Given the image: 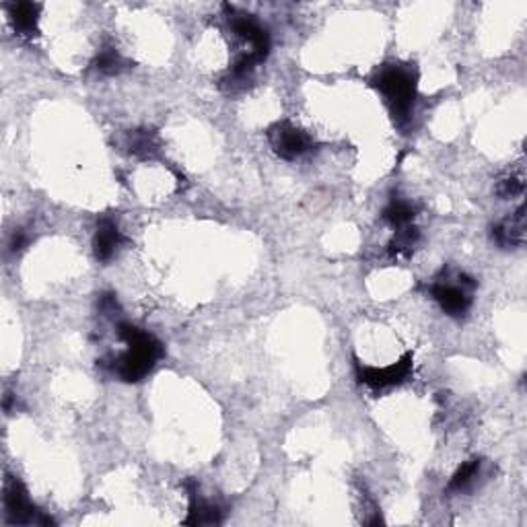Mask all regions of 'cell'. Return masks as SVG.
<instances>
[{
  "label": "cell",
  "instance_id": "1",
  "mask_svg": "<svg viewBox=\"0 0 527 527\" xmlns=\"http://www.w3.org/2000/svg\"><path fill=\"white\" fill-rule=\"evenodd\" d=\"M118 336L126 342L128 348L114 359H101L99 365L109 369L118 379L126 381V384L142 381L153 371L157 361L163 357V345L153 334L132 324H124V321L118 324Z\"/></svg>",
  "mask_w": 527,
  "mask_h": 527
},
{
  "label": "cell",
  "instance_id": "2",
  "mask_svg": "<svg viewBox=\"0 0 527 527\" xmlns=\"http://www.w3.org/2000/svg\"><path fill=\"white\" fill-rule=\"evenodd\" d=\"M418 75L410 64H387L373 77V87L384 95L398 126L410 122L417 101Z\"/></svg>",
  "mask_w": 527,
  "mask_h": 527
},
{
  "label": "cell",
  "instance_id": "3",
  "mask_svg": "<svg viewBox=\"0 0 527 527\" xmlns=\"http://www.w3.org/2000/svg\"><path fill=\"white\" fill-rule=\"evenodd\" d=\"M474 288H476V280L472 276H467L466 272L443 270L431 285V295L447 315L464 318L472 307Z\"/></svg>",
  "mask_w": 527,
  "mask_h": 527
},
{
  "label": "cell",
  "instance_id": "4",
  "mask_svg": "<svg viewBox=\"0 0 527 527\" xmlns=\"http://www.w3.org/2000/svg\"><path fill=\"white\" fill-rule=\"evenodd\" d=\"M4 511L6 522L9 523H36V525H50L54 523L48 515L37 511L33 507L28 489L15 476H6L4 480Z\"/></svg>",
  "mask_w": 527,
  "mask_h": 527
},
{
  "label": "cell",
  "instance_id": "5",
  "mask_svg": "<svg viewBox=\"0 0 527 527\" xmlns=\"http://www.w3.org/2000/svg\"><path fill=\"white\" fill-rule=\"evenodd\" d=\"M270 147L280 159L295 161L299 157L307 155L309 150H313L315 142L313 138L307 134L305 130L296 128L291 122H276L266 132Z\"/></svg>",
  "mask_w": 527,
  "mask_h": 527
},
{
  "label": "cell",
  "instance_id": "6",
  "mask_svg": "<svg viewBox=\"0 0 527 527\" xmlns=\"http://www.w3.org/2000/svg\"><path fill=\"white\" fill-rule=\"evenodd\" d=\"M229 28L233 29L237 37H241L243 42L249 44L247 54L254 56L258 62H264L270 54V36L264 25L249 12H239L233 6L225 4Z\"/></svg>",
  "mask_w": 527,
  "mask_h": 527
},
{
  "label": "cell",
  "instance_id": "7",
  "mask_svg": "<svg viewBox=\"0 0 527 527\" xmlns=\"http://www.w3.org/2000/svg\"><path fill=\"white\" fill-rule=\"evenodd\" d=\"M414 357L410 353L404 354L398 362H392L390 367H367L362 362H354V373L362 385L371 390H385V387L400 385L412 373Z\"/></svg>",
  "mask_w": 527,
  "mask_h": 527
},
{
  "label": "cell",
  "instance_id": "8",
  "mask_svg": "<svg viewBox=\"0 0 527 527\" xmlns=\"http://www.w3.org/2000/svg\"><path fill=\"white\" fill-rule=\"evenodd\" d=\"M186 489L190 494V509L188 517L183 519L186 525H215L223 522V509L219 505L208 503L198 494V484L194 480H188Z\"/></svg>",
  "mask_w": 527,
  "mask_h": 527
},
{
  "label": "cell",
  "instance_id": "9",
  "mask_svg": "<svg viewBox=\"0 0 527 527\" xmlns=\"http://www.w3.org/2000/svg\"><path fill=\"white\" fill-rule=\"evenodd\" d=\"M492 241L499 247H522L525 243V208L519 207L511 216L492 227Z\"/></svg>",
  "mask_w": 527,
  "mask_h": 527
},
{
  "label": "cell",
  "instance_id": "10",
  "mask_svg": "<svg viewBox=\"0 0 527 527\" xmlns=\"http://www.w3.org/2000/svg\"><path fill=\"white\" fill-rule=\"evenodd\" d=\"M124 239L120 227L116 221L101 219L97 223V231L93 237V254L99 262H109L120 249Z\"/></svg>",
  "mask_w": 527,
  "mask_h": 527
},
{
  "label": "cell",
  "instance_id": "11",
  "mask_svg": "<svg viewBox=\"0 0 527 527\" xmlns=\"http://www.w3.org/2000/svg\"><path fill=\"white\" fill-rule=\"evenodd\" d=\"M6 12H9V21L15 29L17 36L21 37H36L39 12H42V4L37 3H11L6 4Z\"/></svg>",
  "mask_w": 527,
  "mask_h": 527
},
{
  "label": "cell",
  "instance_id": "12",
  "mask_svg": "<svg viewBox=\"0 0 527 527\" xmlns=\"http://www.w3.org/2000/svg\"><path fill=\"white\" fill-rule=\"evenodd\" d=\"M124 149L130 155L138 157V159H149V157H155L159 153V136H157L155 130L149 128L130 130L126 138H124Z\"/></svg>",
  "mask_w": 527,
  "mask_h": 527
},
{
  "label": "cell",
  "instance_id": "13",
  "mask_svg": "<svg viewBox=\"0 0 527 527\" xmlns=\"http://www.w3.org/2000/svg\"><path fill=\"white\" fill-rule=\"evenodd\" d=\"M93 66L97 72L111 77V75H120L122 70H126L130 62L114 48V45H103V48L97 52Z\"/></svg>",
  "mask_w": 527,
  "mask_h": 527
},
{
  "label": "cell",
  "instance_id": "14",
  "mask_svg": "<svg viewBox=\"0 0 527 527\" xmlns=\"http://www.w3.org/2000/svg\"><path fill=\"white\" fill-rule=\"evenodd\" d=\"M480 470H482V459L474 458L470 461H466V464L453 474L450 484H447V492H464L467 489H472L474 482H476L480 476Z\"/></svg>",
  "mask_w": 527,
  "mask_h": 527
},
{
  "label": "cell",
  "instance_id": "15",
  "mask_svg": "<svg viewBox=\"0 0 527 527\" xmlns=\"http://www.w3.org/2000/svg\"><path fill=\"white\" fill-rule=\"evenodd\" d=\"M420 239V233L417 227L406 225L395 231V237L390 243V255L392 258H408L414 252V246H417Z\"/></svg>",
  "mask_w": 527,
  "mask_h": 527
},
{
  "label": "cell",
  "instance_id": "16",
  "mask_svg": "<svg viewBox=\"0 0 527 527\" xmlns=\"http://www.w3.org/2000/svg\"><path fill=\"white\" fill-rule=\"evenodd\" d=\"M414 216H417V208H414L410 202L395 200V198L390 204H387L385 210H384V221L390 223V225L395 229L410 225Z\"/></svg>",
  "mask_w": 527,
  "mask_h": 527
},
{
  "label": "cell",
  "instance_id": "17",
  "mask_svg": "<svg viewBox=\"0 0 527 527\" xmlns=\"http://www.w3.org/2000/svg\"><path fill=\"white\" fill-rule=\"evenodd\" d=\"M523 188H525L523 175L511 174L497 183V190H494V192H497L499 198H503V200H511V198L522 196Z\"/></svg>",
  "mask_w": 527,
  "mask_h": 527
},
{
  "label": "cell",
  "instance_id": "18",
  "mask_svg": "<svg viewBox=\"0 0 527 527\" xmlns=\"http://www.w3.org/2000/svg\"><path fill=\"white\" fill-rule=\"evenodd\" d=\"M97 307H99V312H101V315H105V318H111V320H116L118 315L122 313L120 303H118L116 295H111V293H103L101 296H99Z\"/></svg>",
  "mask_w": 527,
  "mask_h": 527
},
{
  "label": "cell",
  "instance_id": "19",
  "mask_svg": "<svg viewBox=\"0 0 527 527\" xmlns=\"http://www.w3.org/2000/svg\"><path fill=\"white\" fill-rule=\"evenodd\" d=\"M28 246H29V235L25 233L23 229H17L15 233H12L11 241H9V252L11 254H21Z\"/></svg>",
  "mask_w": 527,
  "mask_h": 527
}]
</instances>
